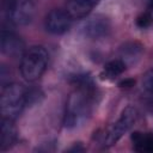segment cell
<instances>
[{"label": "cell", "mask_w": 153, "mask_h": 153, "mask_svg": "<svg viewBox=\"0 0 153 153\" xmlns=\"http://www.w3.org/2000/svg\"><path fill=\"white\" fill-rule=\"evenodd\" d=\"M133 84H134V81L133 80H124V81H122L120 85L121 86H126V87H130V86H133Z\"/></svg>", "instance_id": "9a60e30c"}, {"label": "cell", "mask_w": 153, "mask_h": 153, "mask_svg": "<svg viewBox=\"0 0 153 153\" xmlns=\"http://www.w3.org/2000/svg\"><path fill=\"white\" fill-rule=\"evenodd\" d=\"M131 142L136 152L153 153V133L135 131L131 135Z\"/></svg>", "instance_id": "8fae6325"}, {"label": "cell", "mask_w": 153, "mask_h": 153, "mask_svg": "<svg viewBox=\"0 0 153 153\" xmlns=\"http://www.w3.org/2000/svg\"><path fill=\"white\" fill-rule=\"evenodd\" d=\"M109 30H110V23L103 16H96L90 18L82 26L84 35L94 39L106 36Z\"/></svg>", "instance_id": "52a82bcc"}, {"label": "cell", "mask_w": 153, "mask_h": 153, "mask_svg": "<svg viewBox=\"0 0 153 153\" xmlns=\"http://www.w3.org/2000/svg\"><path fill=\"white\" fill-rule=\"evenodd\" d=\"M27 103V93L19 84H8L1 91V114L2 117L14 120Z\"/></svg>", "instance_id": "3957f363"}, {"label": "cell", "mask_w": 153, "mask_h": 153, "mask_svg": "<svg viewBox=\"0 0 153 153\" xmlns=\"http://www.w3.org/2000/svg\"><path fill=\"white\" fill-rule=\"evenodd\" d=\"M94 104V86L76 87L66 103L63 124L68 129L81 127L91 116Z\"/></svg>", "instance_id": "6da1fadb"}, {"label": "cell", "mask_w": 153, "mask_h": 153, "mask_svg": "<svg viewBox=\"0 0 153 153\" xmlns=\"http://www.w3.org/2000/svg\"><path fill=\"white\" fill-rule=\"evenodd\" d=\"M17 140V129L13 120L2 117L1 118V130H0V148L6 151L13 146Z\"/></svg>", "instance_id": "9c48e42d"}, {"label": "cell", "mask_w": 153, "mask_h": 153, "mask_svg": "<svg viewBox=\"0 0 153 153\" xmlns=\"http://www.w3.org/2000/svg\"><path fill=\"white\" fill-rule=\"evenodd\" d=\"M136 120H137L136 109L133 106H127L122 111L120 118L115 123H112L104 133V145L106 147L114 146L134 126Z\"/></svg>", "instance_id": "277c9868"}, {"label": "cell", "mask_w": 153, "mask_h": 153, "mask_svg": "<svg viewBox=\"0 0 153 153\" xmlns=\"http://www.w3.org/2000/svg\"><path fill=\"white\" fill-rule=\"evenodd\" d=\"M98 2L99 0H69L67 11L73 19H81L85 18Z\"/></svg>", "instance_id": "30bf717a"}, {"label": "cell", "mask_w": 153, "mask_h": 153, "mask_svg": "<svg viewBox=\"0 0 153 153\" xmlns=\"http://www.w3.org/2000/svg\"><path fill=\"white\" fill-rule=\"evenodd\" d=\"M142 86L148 92H153V68H151L142 79Z\"/></svg>", "instance_id": "5bb4252c"}, {"label": "cell", "mask_w": 153, "mask_h": 153, "mask_svg": "<svg viewBox=\"0 0 153 153\" xmlns=\"http://www.w3.org/2000/svg\"><path fill=\"white\" fill-rule=\"evenodd\" d=\"M0 48L4 54L8 56H17L23 51L24 43L14 32L2 30L0 37Z\"/></svg>", "instance_id": "ba28073f"}, {"label": "cell", "mask_w": 153, "mask_h": 153, "mask_svg": "<svg viewBox=\"0 0 153 153\" xmlns=\"http://www.w3.org/2000/svg\"><path fill=\"white\" fill-rule=\"evenodd\" d=\"M126 69V62L123 60H112V61H109L104 68H103V72H102V78L103 79H108V80H111V79H115L116 76L121 75Z\"/></svg>", "instance_id": "7c38bea8"}, {"label": "cell", "mask_w": 153, "mask_h": 153, "mask_svg": "<svg viewBox=\"0 0 153 153\" xmlns=\"http://www.w3.org/2000/svg\"><path fill=\"white\" fill-rule=\"evenodd\" d=\"M48 51L41 45L29 48L22 55L20 73L26 81H35L42 76L48 66Z\"/></svg>", "instance_id": "7a4b0ae2"}, {"label": "cell", "mask_w": 153, "mask_h": 153, "mask_svg": "<svg viewBox=\"0 0 153 153\" xmlns=\"http://www.w3.org/2000/svg\"><path fill=\"white\" fill-rule=\"evenodd\" d=\"M136 24L140 27H147L153 24V0L148 5L147 10L136 19Z\"/></svg>", "instance_id": "4fadbf2b"}, {"label": "cell", "mask_w": 153, "mask_h": 153, "mask_svg": "<svg viewBox=\"0 0 153 153\" xmlns=\"http://www.w3.org/2000/svg\"><path fill=\"white\" fill-rule=\"evenodd\" d=\"M6 14L12 24L27 25L33 18L35 7L31 0H10Z\"/></svg>", "instance_id": "5b68a950"}, {"label": "cell", "mask_w": 153, "mask_h": 153, "mask_svg": "<svg viewBox=\"0 0 153 153\" xmlns=\"http://www.w3.org/2000/svg\"><path fill=\"white\" fill-rule=\"evenodd\" d=\"M72 22H73V18L68 13V11L55 8L47 14L44 25L48 32L53 35H62L69 30Z\"/></svg>", "instance_id": "8992f818"}]
</instances>
